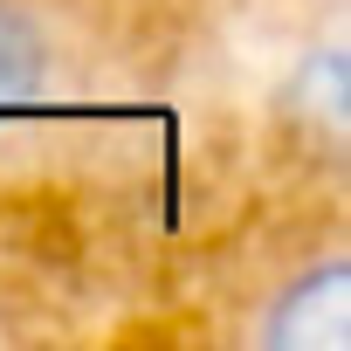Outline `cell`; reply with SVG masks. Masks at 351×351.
I'll return each mask as SVG.
<instances>
[{"label": "cell", "mask_w": 351, "mask_h": 351, "mask_svg": "<svg viewBox=\"0 0 351 351\" xmlns=\"http://www.w3.org/2000/svg\"><path fill=\"white\" fill-rule=\"evenodd\" d=\"M35 83H42V42H35V28L21 14L0 8V104L28 97Z\"/></svg>", "instance_id": "1"}]
</instances>
